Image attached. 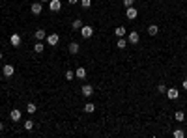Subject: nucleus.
Returning a JSON list of instances; mask_svg holds the SVG:
<instances>
[{
	"mask_svg": "<svg viewBox=\"0 0 187 138\" xmlns=\"http://www.w3.org/2000/svg\"><path fill=\"white\" fill-rule=\"evenodd\" d=\"M127 41H129V43H133V45H135V43H139V32H131V34L127 35Z\"/></svg>",
	"mask_w": 187,
	"mask_h": 138,
	"instance_id": "obj_12",
	"label": "nucleus"
},
{
	"mask_svg": "<svg viewBox=\"0 0 187 138\" xmlns=\"http://www.w3.org/2000/svg\"><path fill=\"white\" fill-rule=\"evenodd\" d=\"M84 24H82V21H80V19H75V21L71 23V28L73 30H79V28H82Z\"/></svg>",
	"mask_w": 187,
	"mask_h": 138,
	"instance_id": "obj_15",
	"label": "nucleus"
},
{
	"mask_svg": "<svg viewBox=\"0 0 187 138\" xmlns=\"http://www.w3.org/2000/svg\"><path fill=\"white\" fill-rule=\"evenodd\" d=\"M75 76H77V79H84V76H86V69H84V67H77Z\"/></svg>",
	"mask_w": 187,
	"mask_h": 138,
	"instance_id": "obj_14",
	"label": "nucleus"
},
{
	"mask_svg": "<svg viewBox=\"0 0 187 138\" xmlns=\"http://www.w3.org/2000/svg\"><path fill=\"white\" fill-rule=\"evenodd\" d=\"M133 2H135V0H124V6L129 8V6H133Z\"/></svg>",
	"mask_w": 187,
	"mask_h": 138,
	"instance_id": "obj_28",
	"label": "nucleus"
},
{
	"mask_svg": "<svg viewBox=\"0 0 187 138\" xmlns=\"http://www.w3.org/2000/svg\"><path fill=\"white\" fill-rule=\"evenodd\" d=\"M30 11H32V15H39L41 13V4H32V6H30Z\"/></svg>",
	"mask_w": 187,
	"mask_h": 138,
	"instance_id": "obj_11",
	"label": "nucleus"
},
{
	"mask_svg": "<svg viewBox=\"0 0 187 138\" xmlns=\"http://www.w3.org/2000/svg\"><path fill=\"white\" fill-rule=\"evenodd\" d=\"M92 34H94V28L92 26H82V28H80V35H82L84 39L92 38Z\"/></svg>",
	"mask_w": 187,
	"mask_h": 138,
	"instance_id": "obj_1",
	"label": "nucleus"
},
{
	"mask_svg": "<svg viewBox=\"0 0 187 138\" xmlns=\"http://www.w3.org/2000/svg\"><path fill=\"white\" fill-rule=\"evenodd\" d=\"M68 49H69V52H71V54H79V50H80V49H79V43H75V41L69 43Z\"/></svg>",
	"mask_w": 187,
	"mask_h": 138,
	"instance_id": "obj_13",
	"label": "nucleus"
},
{
	"mask_svg": "<svg viewBox=\"0 0 187 138\" xmlns=\"http://www.w3.org/2000/svg\"><path fill=\"white\" fill-rule=\"evenodd\" d=\"M79 2V0H69V4H77Z\"/></svg>",
	"mask_w": 187,
	"mask_h": 138,
	"instance_id": "obj_30",
	"label": "nucleus"
},
{
	"mask_svg": "<svg viewBox=\"0 0 187 138\" xmlns=\"http://www.w3.org/2000/svg\"><path fill=\"white\" fill-rule=\"evenodd\" d=\"M36 110H38L36 105H34V103H28V106H26V112H28V114H34Z\"/></svg>",
	"mask_w": 187,
	"mask_h": 138,
	"instance_id": "obj_18",
	"label": "nucleus"
},
{
	"mask_svg": "<svg viewBox=\"0 0 187 138\" xmlns=\"http://www.w3.org/2000/svg\"><path fill=\"white\" fill-rule=\"evenodd\" d=\"M157 91H159V93H166V88H165V84H159V86H157Z\"/></svg>",
	"mask_w": 187,
	"mask_h": 138,
	"instance_id": "obj_27",
	"label": "nucleus"
},
{
	"mask_svg": "<svg viewBox=\"0 0 187 138\" xmlns=\"http://www.w3.org/2000/svg\"><path fill=\"white\" fill-rule=\"evenodd\" d=\"M58 41H60V35H58V34H50V35H47V43L50 45V47L58 45Z\"/></svg>",
	"mask_w": 187,
	"mask_h": 138,
	"instance_id": "obj_2",
	"label": "nucleus"
},
{
	"mask_svg": "<svg viewBox=\"0 0 187 138\" xmlns=\"http://www.w3.org/2000/svg\"><path fill=\"white\" fill-rule=\"evenodd\" d=\"M172 134H174V138H183V136H185V132L181 131V129H176V131L172 132Z\"/></svg>",
	"mask_w": 187,
	"mask_h": 138,
	"instance_id": "obj_20",
	"label": "nucleus"
},
{
	"mask_svg": "<svg viewBox=\"0 0 187 138\" xmlns=\"http://www.w3.org/2000/svg\"><path fill=\"white\" fill-rule=\"evenodd\" d=\"M166 97H169L170 101H176V99H178V90H176V88H169V90H166Z\"/></svg>",
	"mask_w": 187,
	"mask_h": 138,
	"instance_id": "obj_5",
	"label": "nucleus"
},
{
	"mask_svg": "<svg viewBox=\"0 0 187 138\" xmlns=\"http://www.w3.org/2000/svg\"><path fill=\"white\" fill-rule=\"evenodd\" d=\"M24 129H26V131H32V129H34V121H32V120L24 121Z\"/></svg>",
	"mask_w": 187,
	"mask_h": 138,
	"instance_id": "obj_21",
	"label": "nucleus"
},
{
	"mask_svg": "<svg viewBox=\"0 0 187 138\" xmlns=\"http://www.w3.org/2000/svg\"><path fill=\"white\" fill-rule=\"evenodd\" d=\"M34 38H36L38 41H41V39L47 38V34H45V30H43V28H38L36 32H34Z\"/></svg>",
	"mask_w": 187,
	"mask_h": 138,
	"instance_id": "obj_6",
	"label": "nucleus"
},
{
	"mask_svg": "<svg viewBox=\"0 0 187 138\" xmlns=\"http://www.w3.org/2000/svg\"><path fill=\"white\" fill-rule=\"evenodd\" d=\"M125 45H127V39H125V38H120V39H118V47H120V49H125Z\"/></svg>",
	"mask_w": 187,
	"mask_h": 138,
	"instance_id": "obj_24",
	"label": "nucleus"
},
{
	"mask_svg": "<svg viewBox=\"0 0 187 138\" xmlns=\"http://www.w3.org/2000/svg\"><path fill=\"white\" fill-rule=\"evenodd\" d=\"M0 60H2V50H0Z\"/></svg>",
	"mask_w": 187,
	"mask_h": 138,
	"instance_id": "obj_32",
	"label": "nucleus"
},
{
	"mask_svg": "<svg viewBox=\"0 0 187 138\" xmlns=\"http://www.w3.org/2000/svg\"><path fill=\"white\" fill-rule=\"evenodd\" d=\"M80 91H82V95H84V97H90V95L94 93V86H92V84H84Z\"/></svg>",
	"mask_w": 187,
	"mask_h": 138,
	"instance_id": "obj_3",
	"label": "nucleus"
},
{
	"mask_svg": "<svg viewBox=\"0 0 187 138\" xmlns=\"http://www.w3.org/2000/svg\"><path fill=\"white\" fill-rule=\"evenodd\" d=\"M183 90H187V80H183Z\"/></svg>",
	"mask_w": 187,
	"mask_h": 138,
	"instance_id": "obj_29",
	"label": "nucleus"
},
{
	"mask_svg": "<svg viewBox=\"0 0 187 138\" xmlns=\"http://www.w3.org/2000/svg\"><path fill=\"white\" fill-rule=\"evenodd\" d=\"M157 32H159L157 24H150V26H148V34H150V35H155Z\"/></svg>",
	"mask_w": 187,
	"mask_h": 138,
	"instance_id": "obj_16",
	"label": "nucleus"
},
{
	"mask_svg": "<svg viewBox=\"0 0 187 138\" xmlns=\"http://www.w3.org/2000/svg\"><path fill=\"white\" fill-rule=\"evenodd\" d=\"M73 76H75V73H73V71H65V80H71Z\"/></svg>",
	"mask_w": 187,
	"mask_h": 138,
	"instance_id": "obj_26",
	"label": "nucleus"
},
{
	"mask_svg": "<svg viewBox=\"0 0 187 138\" xmlns=\"http://www.w3.org/2000/svg\"><path fill=\"white\" fill-rule=\"evenodd\" d=\"M90 4H92V0H80V6H82L84 9H88V8H90Z\"/></svg>",
	"mask_w": 187,
	"mask_h": 138,
	"instance_id": "obj_25",
	"label": "nucleus"
},
{
	"mask_svg": "<svg viewBox=\"0 0 187 138\" xmlns=\"http://www.w3.org/2000/svg\"><path fill=\"white\" fill-rule=\"evenodd\" d=\"M41 2H49V0H41Z\"/></svg>",
	"mask_w": 187,
	"mask_h": 138,
	"instance_id": "obj_33",
	"label": "nucleus"
},
{
	"mask_svg": "<svg viewBox=\"0 0 187 138\" xmlns=\"http://www.w3.org/2000/svg\"><path fill=\"white\" fill-rule=\"evenodd\" d=\"M4 129V123H2V121H0V131H2Z\"/></svg>",
	"mask_w": 187,
	"mask_h": 138,
	"instance_id": "obj_31",
	"label": "nucleus"
},
{
	"mask_svg": "<svg viewBox=\"0 0 187 138\" xmlns=\"http://www.w3.org/2000/svg\"><path fill=\"white\" fill-rule=\"evenodd\" d=\"M114 34L118 35V38H124V35H125V28L124 26H118V28L114 30Z\"/></svg>",
	"mask_w": 187,
	"mask_h": 138,
	"instance_id": "obj_17",
	"label": "nucleus"
},
{
	"mask_svg": "<svg viewBox=\"0 0 187 138\" xmlns=\"http://www.w3.org/2000/svg\"><path fill=\"white\" fill-rule=\"evenodd\" d=\"M125 15H127V19H137L139 11H137V9H135L133 6H129V8H127V11H125Z\"/></svg>",
	"mask_w": 187,
	"mask_h": 138,
	"instance_id": "obj_8",
	"label": "nucleus"
},
{
	"mask_svg": "<svg viewBox=\"0 0 187 138\" xmlns=\"http://www.w3.org/2000/svg\"><path fill=\"white\" fill-rule=\"evenodd\" d=\"M9 43H11L13 47H19V45H21V35H19V34H11V35H9Z\"/></svg>",
	"mask_w": 187,
	"mask_h": 138,
	"instance_id": "obj_4",
	"label": "nucleus"
},
{
	"mask_svg": "<svg viewBox=\"0 0 187 138\" xmlns=\"http://www.w3.org/2000/svg\"><path fill=\"white\" fill-rule=\"evenodd\" d=\"M95 110V106L92 103H88V105H84V112H88V114H92V112Z\"/></svg>",
	"mask_w": 187,
	"mask_h": 138,
	"instance_id": "obj_19",
	"label": "nucleus"
},
{
	"mask_svg": "<svg viewBox=\"0 0 187 138\" xmlns=\"http://www.w3.org/2000/svg\"><path fill=\"white\" fill-rule=\"evenodd\" d=\"M34 52H43V43H36V45H34Z\"/></svg>",
	"mask_w": 187,
	"mask_h": 138,
	"instance_id": "obj_22",
	"label": "nucleus"
},
{
	"mask_svg": "<svg viewBox=\"0 0 187 138\" xmlns=\"http://www.w3.org/2000/svg\"><path fill=\"white\" fill-rule=\"evenodd\" d=\"M2 73H4V76H11L15 73V67H13V65H4Z\"/></svg>",
	"mask_w": 187,
	"mask_h": 138,
	"instance_id": "obj_10",
	"label": "nucleus"
},
{
	"mask_svg": "<svg viewBox=\"0 0 187 138\" xmlns=\"http://www.w3.org/2000/svg\"><path fill=\"white\" fill-rule=\"evenodd\" d=\"M49 8H50V11H60V8H62V4H60V0H50Z\"/></svg>",
	"mask_w": 187,
	"mask_h": 138,
	"instance_id": "obj_7",
	"label": "nucleus"
},
{
	"mask_svg": "<svg viewBox=\"0 0 187 138\" xmlns=\"http://www.w3.org/2000/svg\"><path fill=\"white\" fill-rule=\"evenodd\" d=\"M21 110H11L9 112V117H11V121H21Z\"/></svg>",
	"mask_w": 187,
	"mask_h": 138,
	"instance_id": "obj_9",
	"label": "nucleus"
},
{
	"mask_svg": "<svg viewBox=\"0 0 187 138\" xmlns=\"http://www.w3.org/2000/svg\"><path fill=\"white\" fill-rule=\"evenodd\" d=\"M176 120H178V121H183L185 120V114H183V112H181V110H178V112H176Z\"/></svg>",
	"mask_w": 187,
	"mask_h": 138,
	"instance_id": "obj_23",
	"label": "nucleus"
}]
</instances>
